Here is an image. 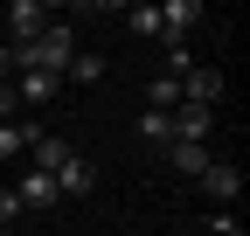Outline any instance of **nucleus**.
<instances>
[{
    "mask_svg": "<svg viewBox=\"0 0 250 236\" xmlns=\"http://www.w3.org/2000/svg\"><path fill=\"white\" fill-rule=\"evenodd\" d=\"M215 98H223V70L195 63V70L181 77V104H202V111H215Z\"/></svg>",
    "mask_w": 250,
    "mask_h": 236,
    "instance_id": "obj_1",
    "label": "nucleus"
},
{
    "mask_svg": "<svg viewBox=\"0 0 250 236\" xmlns=\"http://www.w3.org/2000/svg\"><path fill=\"white\" fill-rule=\"evenodd\" d=\"M14 195H21V209H28V216H49L56 201H62V195H56V181H49V174H35V167L14 181Z\"/></svg>",
    "mask_w": 250,
    "mask_h": 236,
    "instance_id": "obj_2",
    "label": "nucleus"
},
{
    "mask_svg": "<svg viewBox=\"0 0 250 236\" xmlns=\"http://www.w3.org/2000/svg\"><path fill=\"white\" fill-rule=\"evenodd\" d=\"M195 21H202V0H167L160 7V42H188Z\"/></svg>",
    "mask_w": 250,
    "mask_h": 236,
    "instance_id": "obj_3",
    "label": "nucleus"
},
{
    "mask_svg": "<svg viewBox=\"0 0 250 236\" xmlns=\"http://www.w3.org/2000/svg\"><path fill=\"white\" fill-rule=\"evenodd\" d=\"M49 181H56V195H70V201H77V195H90V188H98V167H90L83 153H70V160L49 174Z\"/></svg>",
    "mask_w": 250,
    "mask_h": 236,
    "instance_id": "obj_4",
    "label": "nucleus"
},
{
    "mask_svg": "<svg viewBox=\"0 0 250 236\" xmlns=\"http://www.w3.org/2000/svg\"><path fill=\"white\" fill-rule=\"evenodd\" d=\"M7 21H14V42H7V49H28V42L49 28V7H42V0H14V7H7Z\"/></svg>",
    "mask_w": 250,
    "mask_h": 236,
    "instance_id": "obj_5",
    "label": "nucleus"
},
{
    "mask_svg": "<svg viewBox=\"0 0 250 236\" xmlns=\"http://www.w3.org/2000/svg\"><path fill=\"white\" fill-rule=\"evenodd\" d=\"M56 91H62L56 70H21V77H14V104H49Z\"/></svg>",
    "mask_w": 250,
    "mask_h": 236,
    "instance_id": "obj_6",
    "label": "nucleus"
},
{
    "mask_svg": "<svg viewBox=\"0 0 250 236\" xmlns=\"http://www.w3.org/2000/svg\"><path fill=\"white\" fill-rule=\"evenodd\" d=\"M202 195H208V201H236V195H243V174H236V160H208V174H202Z\"/></svg>",
    "mask_w": 250,
    "mask_h": 236,
    "instance_id": "obj_7",
    "label": "nucleus"
},
{
    "mask_svg": "<svg viewBox=\"0 0 250 236\" xmlns=\"http://www.w3.org/2000/svg\"><path fill=\"white\" fill-rule=\"evenodd\" d=\"M167 160H174V174H181V181H202V174H208V146L174 139V146H167Z\"/></svg>",
    "mask_w": 250,
    "mask_h": 236,
    "instance_id": "obj_8",
    "label": "nucleus"
},
{
    "mask_svg": "<svg viewBox=\"0 0 250 236\" xmlns=\"http://www.w3.org/2000/svg\"><path fill=\"white\" fill-rule=\"evenodd\" d=\"M28 160H35V174H56L62 160H70V139H56V132H35V139H28Z\"/></svg>",
    "mask_w": 250,
    "mask_h": 236,
    "instance_id": "obj_9",
    "label": "nucleus"
},
{
    "mask_svg": "<svg viewBox=\"0 0 250 236\" xmlns=\"http://www.w3.org/2000/svg\"><path fill=\"white\" fill-rule=\"evenodd\" d=\"M208 125H215V111H202V104H174V139H208Z\"/></svg>",
    "mask_w": 250,
    "mask_h": 236,
    "instance_id": "obj_10",
    "label": "nucleus"
},
{
    "mask_svg": "<svg viewBox=\"0 0 250 236\" xmlns=\"http://www.w3.org/2000/svg\"><path fill=\"white\" fill-rule=\"evenodd\" d=\"M132 132H139L146 146H174V111H139Z\"/></svg>",
    "mask_w": 250,
    "mask_h": 236,
    "instance_id": "obj_11",
    "label": "nucleus"
},
{
    "mask_svg": "<svg viewBox=\"0 0 250 236\" xmlns=\"http://www.w3.org/2000/svg\"><path fill=\"white\" fill-rule=\"evenodd\" d=\"M62 77H70V83H104V56H98V49H77Z\"/></svg>",
    "mask_w": 250,
    "mask_h": 236,
    "instance_id": "obj_12",
    "label": "nucleus"
},
{
    "mask_svg": "<svg viewBox=\"0 0 250 236\" xmlns=\"http://www.w3.org/2000/svg\"><path fill=\"white\" fill-rule=\"evenodd\" d=\"M42 125H14V118H0V160H14V153H28V139H35Z\"/></svg>",
    "mask_w": 250,
    "mask_h": 236,
    "instance_id": "obj_13",
    "label": "nucleus"
},
{
    "mask_svg": "<svg viewBox=\"0 0 250 236\" xmlns=\"http://www.w3.org/2000/svg\"><path fill=\"white\" fill-rule=\"evenodd\" d=\"M181 104V77H153L146 83V111H174Z\"/></svg>",
    "mask_w": 250,
    "mask_h": 236,
    "instance_id": "obj_14",
    "label": "nucleus"
},
{
    "mask_svg": "<svg viewBox=\"0 0 250 236\" xmlns=\"http://www.w3.org/2000/svg\"><path fill=\"white\" fill-rule=\"evenodd\" d=\"M125 28L132 35H160V7H125Z\"/></svg>",
    "mask_w": 250,
    "mask_h": 236,
    "instance_id": "obj_15",
    "label": "nucleus"
},
{
    "mask_svg": "<svg viewBox=\"0 0 250 236\" xmlns=\"http://www.w3.org/2000/svg\"><path fill=\"white\" fill-rule=\"evenodd\" d=\"M21 216H28V209H21V195H14V188H0V229H14Z\"/></svg>",
    "mask_w": 250,
    "mask_h": 236,
    "instance_id": "obj_16",
    "label": "nucleus"
},
{
    "mask_svg": "<svg viewBox=\"0 0 250 236\" xmlns=\"http://www.w3.org/2000/svg\"><path fill=\"white\" fill-rule=\"evenodd\" d=\"M208 236H243V229H236L229 216H208Z\"/></svg>",
    "mask_w": 250,
    "mask_h": 236,
    "instance_id": "obj_17",
    "label": "nucleus"
},
{
    "mask_svg": "<svg viewBox=\"0 0 250 236\" xmlns=\"http://www.w3.org/2000/svg\"><path fill=\"white\" fill-rule=\"evenodd\" d=\"M0 118H14V83H0Z\"/></svg>",
    "mask_w": 250,
    "mask_h": 236,
    "instance_id": "obj_18",
    "label": "nucleus"
},
{
    "mask_svg": "<svg viewBox=\"0 0 250 236\" xmlns=\"http://www.w3.org/2000/svg\"><path fill=\"white\" fill-rule=\"evenodd\" d=\"M7 77H14V63H7V42H0V83H7Z\"/></svg>",
    "mask_w": 250,
    "mask_h": 236,
    "instance_id": "obj_19",
    "label": "nucleus"
},
{
    "mask_svg": "<svg viewBox=\"0 0 250 236\" xmlns=\"http://www.w3.org/2000/svg\"><path fill=\"white\" fill-rule=\"evenodd\" d=\"M0 236H14V229H0Z\"/></svg>",
    "mask_w": 250,
    "mask_h": 236,
    "instance_id": "obj_20",
    "label": "nucleus"
}]
</instances>
